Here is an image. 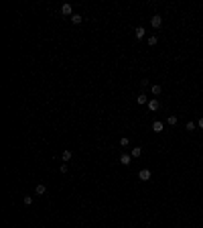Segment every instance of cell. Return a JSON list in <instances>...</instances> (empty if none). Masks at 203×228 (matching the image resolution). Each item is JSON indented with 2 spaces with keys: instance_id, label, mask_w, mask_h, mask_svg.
<instances>
[{
  "instance_id": "obj_1",
  "label": "cell",
  "mask_w": 203,
  "mask_h": 228,
  "mask_svg": "<svg viewBox=\"0 0 203 228\" xmlns=\"http://www.w3.org/2000/svg\"><path fill=\"white\" fill-rule=\"evenodd\" d=\"M150 175H152V173H150V169H140V173H138V177H140L142 181H148V179H150Z\"/></svg>"
},
{
  "instance_id": "obj_2",
  "label": "cell",
  "mask_w": 203,
  "mask_h": 228,
  "mask_svg": "<svg viewBox=\"0 0 203 228\" xmlns=\"http://www.w3.org/2000/svg\"><path fill=\"white\" fill-rule=\"evenodd\" d=\"M150 24H152L154 29H158V27L163 24V16H158V14H154V16L150 19Z\"/></svg>"
},
{
  "instance_id": "obj_3",
  "label": "cell",
  "mask_w": 203,
  "mask_h": 228,
  "mask_svg": "<svg viewBox=\"0 0 203 228\" xmlns=\"http://www.w3.org/2000/svg\"><path fill=\"white\" fill-rule=\"evenodd\" d=\"M163 128H165V124H163L160 120H157V122H152V130H154V133H163Z\"/></svg>"
},
{
  "instance_id": "obj_4",
  "label": "cell",
  "mask_w": 203,
  "mask_h": 228,
  "mask_svg": "<svg viewBox=\"0 0 203 228\" xmlns=\"http://www.w3.org/2000/svg\"><path fill=\"white\" fill-rule=\"evenodd\" d=\"M130 161H132V155H120V163H122V165H130Z\"/></svg>"
},
{
  "instance_id": "obj_5",
  "label": "cell",
  "mask_w": 203,
  "mask_h": 228,
  "mask_svg": "<svg viewBox=\"0 0 203 228\" xmlns=\"http://www.w3.org/2000/svg\"><path fill=\"white\" fill-rule=\"evenodd\" d=\"M35 194H39V195L47 194V185H43V183H39V185L35 187Z\"/></svg>"
},
{
  "instance_id": "obj_6",
  "label": "cell",
  "mask_w": 203,
  "mask_h": 228,
  "mask_svg": "<svg viewBox=\"0 0 203 228\" xmlns=\"http://www.w3.org/2000/svg\"><path fill=\"white\" fill-rule=\"evenodd\" d=\"M144 33H146V31H144L142 27H136V31H134V37H136V39H142V37H144Z\"/></svg>"
},
{
  "instance_id": "obj_7",
  "label": "cell",
  "mask_w": 203,
  "mask_h": 228,
  "mask_svg": "<svg viewBox=\"0 0 203 228\" xmlns=\"http://www.w3.org/2000/svg\"><path fill=\"white\" fill-rule=\"evenodd\" d=\"M148 108H150V110H158V100H157V98L148 100Z\"/></svg>"
},
{
  "instance_id": "obj_8",
  "label": "cell",
  "mask_w": 203,
  "mask_h": 228,
  "mask_svg": "<svg viewBox=\"0 0 203 228\" xmlns=\"http://www.w3.org/2000/svg\"><path fill=\"white\" fill-rule=\"evenodd\" d=\"M71 4H63V6H61V14H71ZM71 16H73V14H71Z\"/></svg>"
},
{
  "instance_id": "obj_9",
  "label": "cell",
  "mask_w": 203,
  "mask_h": 228,
  "mask_svg": "<svg viewBox=\"0 0 203 228\" xmlns=\"http://www.w3.org/2000/svg\"><path fill=\"white\" fill-rule=\"evenodd\" d=\"M136 102L140 104V106H144V104H148V98H146V96H144V94H140V96L136 98Z\"/></svg>"
},
{
  "instance_id": "obj_10",
  "label": "cell",
  "mask_w": 203,
  "mask_h": 228,
  "mask_svg": "<svg viewBox=\"0 0 203 228\" xmlns=\"http://www.w3.org/2000/svg\"><path fill=\"white\" fill-rule=\"evenodd\" d=\"M61 159H63V161H69V159H71V151H69V149H65V151L61 153Z\"/></svg>"
},
{
  "instance_id": "obj_11",
  "label": "cell",
  "mask_w": 203,
  "mask_h": 228,
  "mask_svg": "<svg viewBox=\"0 0 203 228\" xmlns=\"http://www.w3.org/2000/svg\"><path fill=\"white\" fill-rule=\"evenodd\" d=\"M81 21H83V16H79V14H73V16H71V23L73 24H79Z\"/></svg>"
},
{
  "instance_id": "obj_12",
  "label": "cell",
  "mask_w": 203,
  "mask_h": 228,
  "mask_svg": "<svg viewBox=\"0 0 203 228\" xmlns=\"http://www.w3.org/2000/svg\"><path fill=\"white\" fill-rule=\"evenodd\" d=\"M130 155H132V157H140V155H142V149H140V147H134Z\"/></svg>"
},
{
  "instance_id": "obj_13",
  "label": "cell",
  "mask_w": 203,
  "mask_h": 228,
  "mask_svg": "<svg viewBox=\"0 0 203 228\" xmlns=\"http://www.w3.org/2000/svg\"><path fill=\"white\" fill-rule=\"evenodd\" d=\"M150 90H152V94H154V96H158V94H160V92H163V88H160V86H158V84H154V86H152V88H150Z\"/></svg>"
},
{
  "instance_id": "obj_14",
  "label": "cell",
  "mask_w": 203,
  "mask_h": 228,
  "mask_svg": "<svg viewBox=\"0 0 203 228\" xmlns=\"http://www.w3.org/2000/svg\"><path fill=\"white\" fill-rule=\"evenodd\" d=\"M167 124L175 126V124H177V116H169V118H167Z\"/></svg>"
},
{
  "instance_id": "obj_15",
  "label": "cell",
  "mask_w": 203,
  "mask_h": 228,
  "mask_svg": "<svg viewBox=\"0 0 203 228\" xmlns=\"http://www.w3.org/2000/svg\"><path fill=\"white\" fill-rule=\"evenodd\" d=\"M157 41H158V39L154 37V35H152V37H148V45H150V47H152V45H157Z\"/></svg>"
},
{
  "instance_id": "obj_16",
  "label": "cell",
  "mask_w": 203,
  "mask_h": 228,
  "mask_svg": "<svg viewBox=\"0 0 203 228\" xmlns=\"http://www.w3.org/2000/svg\"><path fill=\"white\" fill-rule=\"evenodd\" d=\"M120 145H122V147H128V145H130V141H128L126 137H122V138H120Z\"/></svg>"
},
{
  "instance_id": "obj_17",
  "label": "cell",
  "mask_w": 203,
  "mask_h": 228,
  "mask_svg": "<svg viewBox=\"0 0 203 228\" xmlns=\"http://www.w3.org/2000/svg\"><path fill=\"white\" fill-rule=\"evenodd\" d=\"M23 202H24L26 206H31V204H33V198H31V195H24V200H23Z\"/></svg>"
},
{
  "instance_id": "obj_18",
  "label": "cell",
  "mask_w": 203,
  "mask_h": 228,
  "mask_svg": "<svg viewBox=\"0 0 203 228\" xmlns=\"http://www.w3.org/2000/svg\"><path fill=\"white\" fill-rule=\"evenodd\" d=\"M185 128H187V130H195V122H187Z\"/></svg>"
},
{
  "instance_id": "obj_19",
  "label": "cell",
  "mask_w": 203,
  "mask_h": 228,
  "mask_svg": "<svg viewBox=\"0 0 203 228\" xmlns=\"http://www.w3.org/2000/svg\"><path fill=\"white\" fill-rule=\"evenodd\" d=\"M197 124H199V128H203V118H199V122H197Z\"/></svg>"
}]
</instances>
